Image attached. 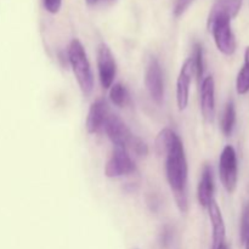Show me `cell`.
Listing matches in <instances>:
<instances>
[{"mask_svg": "<svg viewBox=\"0 0 249 249\" xmlns=\"http://www.w3.org/2000/svg\"><path fill=\"white\" fill-rule=\"evenodd\" d=\"M219 177L224 189L229 194H233L238 181L237 153L231 145H226L219 158Z\"/></svg>", "mask_w": 249, "mask_h": 249, "instance_id": "obj_4", "label": "cell"}, {"mask_svg": "<svg viewBox=\"0 0 249 249\" xmlns=\"http://www.w3.org/2000/svg\"><path fill=\"white\" fill-rule=\"evenodd\" d=\"M195 74L194 65H192L191 57L187 58L181 66L179 77L177 80V104L179 111H185L189 105L190 96V85H191L192 77Z\"/></svg>", "mask_w": 249, "mask_h": 249, "instance_id": "obj_9", "label": "cell"}, {"mask_svg": "<svg viewBox=\"0 0 249 249\" xmlns=\"http://www.w3.org/2000/svg\"><path fill=\"white\" fill-rule=\"evenodd\" d=\"M214 190H215V184H214L213 167L206 163L202 170L198 189H197V198L202 208H208L211 202L214 199Z\"/></svg>", "mask_w": 249, "mask_h": 249, "instance_id": "obj_13", "label": "cell"}, {"mask_svg": "<svg viewBox=\"0 0 249 249\" xmlns=\"http://www.w3.org/2000/svg\"><path fill=\"white\" fill-rule=\"evenodd\" d=\"M216 48L221 53L232 56L236 51V38L231 28V19L228 17H216L208 22Z\"/></svg>", "mask_w": 249, "mask_h": 249, "instance_id": "obj_3", "label": "cell"}, {"mask_svg": "<svg viewBox=\"0 0 249 249\" xmlns=\"http://www.w3.org/2000/svg\"><path fill=\"white\" fill-rule=\"evenodd\" d=\"M236 124V108L235 104H233L232 100L228 102L225 105V108H224L223 116L220 119V129L223 131V134L225 136H231V134L233 133V129H235Z\"/></svg>", "mask_w": 249, "mask_h": 249, "instance_id": "obj_15", "label": "cell"}, {"mask_svg": "<svg viewBox=\"0 0 249 249\" xmlns=\"http://www.w3.org/2000/svg\"><path fill=\"white\" fill-rule=\"evenodd\" d=\"M104 1H111V0H87V2L89 5H96L99 2H104Z\"/></svg>", "mask_w": 249, "mask_h": 249, "instance_id": "obj_23", "label": "cell"}, {"mask_svg": "<svg viewBox=\"0 0 249 249\" xmlns=\"http://www.w3.org/2000/svg\"><path fill=\"white\" fill-rule=\"evenodd\" d=\"M209 219L212 223V231H213V241H212V249H223L225 245L226 228L224 223L223 214L215 199L211 202L208 206Z\"/></svg>", "mask_w": 249, "mask_h": 249, "instance_id": "obj_12", "label": "cell"}, {"mask_svg": "<svg viewBox=\"0 0 249 249\" xmlns=\"http://www.w3.org/2000/svg\"><path fill=\"white\" fill-rule=\"evenodd\" d=\"M223 249H228V247H226V246H224V247H223Z\"/></svg>", "mask_w": 249, "mask_h": 249, "instance_id": "obj_24", "label": "cell"}, {"mask_svg": "<svg viewBox=\"0 0 249 249\" xmlns=\"http://www.w3.org/2000/svg\"><path fill=\"white\" fill-rule=\"evenodd\" d=\"M68 61L78 85L85 96H89L94 89V75L87 53L79 39H73L68 45Z\"/></svg>", "mask_w": 249, "mask_h": 249, "instance_id": "obj_2", "label": "cell"}, {"mask_svg": "<svg viewBox=\"0 0 249 249\" xmlns=\"http://www.w3.org/2000/svg\"><path fill=\"white\" fill-rule=\"evenodd\" d=\"M97 71L101 87L104 89H109L113 85L117 74V63L111 49L104 43L97 48Z\"/></svg>", "mask_w": 249, "mask_h": 249, "instance_id": "obj_7", "label": "cell"}, {"mask_svg": "<svg viewBox=\"0 0 249 249\" xmlns=\"http://www.w3.org/2000/svg\"><path fill=\"white\" fill-rule=\"evenodd\" d=\"M236 91L238 95H246L249 92V46L246 48L243 66L236 79Z\"/></svg>", "mask_w": 249, "mask_h": 249, "instance_id": "obj_16", "label": "cell"}, {"mask_svg": "<svg viewBox=\"0 0 249 249\" xmlns=\"http://www.w3.org/2000/svg\"><path fill=\"white\" fill-rule=\"evenodd\" d=\"M249 231V203L243 208L242 218H241V241L246 237Z\"/></svg>", "mask_w": 249, "mask_h": 249, "instance_id": "obj_19", "label": "cell"}, {"mask_svg": "<svg viewBox=\"0 0 249 249\" xmlns=\"http://www.w3.org/2000/svg\"><path fill=\"white\" fill-rule=\"evenodd\" d=\"M192 65H194L195 74H196L197 80L202 82V78L204 74V49L201 43H196L194 45V53H192Z\"/></svg>", "mask_w": 249, "mask_h": 249, "instance_id": "obj_18", "label": "cell"}, {"mask_svg": "<svg viewBox=\"0 0 249 249\" xmlns=\"http://www.w3.org/2000/svg\"><path fill=\"white\" fill-rule=\"evenodd\" d=\"M145 85L153 101L162 105L164 99V80L160 61L156 57H150L145 71Z\"/></svg>", "mask_w": 249, "mask_h": 249, "instance_id": "obj_6", "label": "cell"}, {"mask_svg": "<svg viewBox=\"0 0 249 249\" xmlns=\"http://www.w3.org/2000/svg\"><path fill=\"white\" fill-rule=\"evenodd\" d=\"M135 172V163L125 148L116 147L111 158L105 167V175L107 178H121Z\"/></svg>", "mask_w": 249, "mask_h": 249, "instance_id": "obj_8", "label": "cell"}, {"mask_svg": "<svg viewBox=\"0 0 249 249\" xmlns=\"http://www.w3.org/2000/svg\"><path fill=\"white\" fill-rule=\"evenodd\" d=\"M62 5V0H44V7L50 14H57Z\"/></svg>", "mask_w": 249, "mask_h": 249, "instance_id": "obj_20", "label": "cell"}, {"mask_svg": "<svg viewBox=\"0 0 249 249\" xmlns=\"http://www.w3.org/2000/svg\"><path fill=\"white\" fill-rule=\"evenodd\" d=\"M191 1L192 0H178L177 5H175V10H174L175 16H180V15L184 14L185 10L190 6Z\"/></svg>", "mask_w": 249, "mask_h": 249, "instance_id": "obj_21", "label": "cell"}, {"mask_svg": "<svg viewBox=\"0 0 249 249\" xmlns=\"http://www.w3.org/2000/svg\"><path fill=\"white\" fill-rule=\"evenodd\" d=\"M163 157L165 160V175H167L168 184L174 194L178 208L181 213H186L189 209V195H187L189 165H187L182 141L175 131Z\"/></svg>", "mask_w": 249, "mask_h": 249, "instance_id": "obj_1", "label": "cell"}, {"mask_svg": "<svg viewBox=\"0 0 249 249\" xmlns=\"http://www.w3.org/2000/svg\"><path fill=\"white\" fill-rule=\"evenodd\" d=\"M241 242L243 243V246H245L246 249H249V231H248L247 235H246V237L243 238V240L241 241Z\"/></svg>", "mask_w": 249, "mask_h": 249, "instance_id": "obj_22", "label": "cell"}, {"mask_svg": "<svg viewBox=\"0 0 249 249\" xmlns=\"http://www.w3.org/2000/svg\"><path fill=\"white\" fill-rule=\"evenodd\" d=\"M109 99H111L112 104L116 105L117 107H124L130 101V95H129V91L125 85H123L122 83H117V84L111 87Z\"/></svg>", "mask_w": 249, "mask_h": 249, "instance_id": "obj_17", "label": "cell"}, {"mask_svg": "<svg viewBox=\"0 0 249 249\" xmlns=\"http://www.w3.org/2000/svg\"><path fill=\"white\" fill-rule=\"evenodd\" d=\"M109 116H111V112H109L107 102L102 99L95 101L90 106L87 122H85V128L88 133L99 134L104 131Z\"/></svg>", "mask_w": 249, "mask_h": 249, "instance_id": "obj_10", "label": "cell"}, {"mask_svg": "<svg viewBox=\"0 0 249 249\" xmlns=\"http://www.w3.org/2000/svg\"><path fill=\"white\" fill-rule=\"evenodd\" d=\"M199 104L204 121L212 123L215 116V82L213 75H207L202 79Z\"/></svg>", "mask_w": 249, "mask_h": 249, "instance_id": "obj_11", "label": "cell"}, {"mask_svg": "<svg viewBox=\"0 0 249 249\" xmlns=\"http://www.w3.org/2000/svg\"><path fill=\"white\" fill-rule=\"evenodd\" d=\"M105 131L116 147L125 148L126 151L131 150L134 142L138 139V136L131 133L128 125L117 114H111L108 117V121L105 125Z\"/></svg>", "mask_w": 249, "mask_h": 249, "instance_id": "obj_5", "label": "cell"}, {"mask_svg": "<svg viewBox=\"0 0 249 249\" xmlns=\"http://www.w3.org/2000/svg\"><path fill=\"white\" fill-rule=\"evenodd\" d=\"M243 0H216L208 16V22L216 17H228L233 19L242 7Z\"/></svg>", "mask_w": 249, "mask_h": 249, "instance_id": "obj_14", "label": "cell"}]
</instances>
